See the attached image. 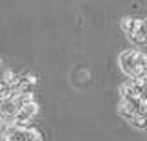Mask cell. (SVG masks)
Returning <instances> with one entry per match:
<instances>
[{
  "mask_svg": "<svg viewBox=\"0 0 147 141\" xmlns=\"http://www.w3.org/2000/svg\"><path fill=\"white\" fill-rule=\"evenodd\" d=\"M123 33L127 35V39L132 44H136V48H145L147 46V28H145V20L134 19V17H123L121 22Z\"/></svg>",
  "mask_w": 147,
  "mask_h": 141,
  "instance_id": "6da1fadb",
  "label": "cell"
},
{
  "mask_svg": "<svg viewBox=\"0 0 147 141\" xmlns=\"http://www.w3.org/2000/svg\"><path fill=\"white\" fill-rule=\"evenodd\" d=\"M138 53H140V49L129 48V49H125V51H121V53H119V57H118L119 70H121L131 81H140V64H138Z\"/></svg>",
  "mask_w": 147,
  "mask_h": 141,
  "instance_id": "7a4b0ae2",
  "label": "cell"
},
{
  "mask_svg": "<svg viewBox=\"0 0 147 141\" xmlns=\"http://www.w3.org/2000/svg\"><path fill=\"white\" fill-rule=\"evenodd\" d=\"M37 112H39V104L35 101L26 104V106L18 108L17 112V117H15V125H22V126H30V123L33 121V117L37 116Z\"/></svg>",
  "mask_w": 147,
  "mask_h": 141,
  "instance_id": "3957f363",
  "label": "cell"
},
{
  "mask_svg": "<svg viewBox=\"0 0 147 141\" xmlns=\"http://www.w3.org/2000/svg\"><path fill=\"white\" fill-rule=\"evenodd\" d=\"M17 104H15V99H6V101H0V123L2 125H9V123H15V117H17Z\"/></svg>",
  "mask_w": 147,
  "mask_h": 141,
  "instance_id": "277c9868",
  "label": "cell"
},
{
  "mask_svg": "<svg viewBox=\"0 0 147 141\" xmlns=\"http://www.w3.org/2000/svg\"><path fill=\"white\" fill-rule=\"evenodd\" d=\"M20 81H22V74H18V72H15V70H6V72H4V81H2V83H6L9 88L15 92V95L18 94Z\"/></svg>",
  "mask_w": 147,
  "mask_h": 141,
  "instance_id": "5b68a950",
  "label": "cell"
},
{
  "mask_svg": "<svg viewBox=\"0 0 147 141\" xmlns=\"http://www.w3.org/2000/svg\"><path fill=\"white\" fill-rule=\"evenodd\" d=\"M37 84V77L31 74H22V81L18 86V94H33V88Z\"/></svg>",
  "mask_w": 147,
  "mask_h": 141,
  "instance_id": "8992f818",
  "label": "cell"
},
{
  "mask_svg": "<svg viewBox=\"0 0 147 141\" xmlns=\"http://www.w3.org/2000/svg\"><path fill=\"white\" fill-rule=\"evenodd\" d=\"M15 92L6 84V83H0V101H6V99H11Z\"/></svg>",
  "mask_w": 147,
  "mask_h": 141,
  "instance_id": "52a82bcc",
  "label": "cell"
},
{
  "mask_svg": "<svg viewBox=\"0 0 147 141\" xmlns=\"http://www.w3.org/2000/svg\"><path fill=\"white\" fill-rule=\"evenodd\" d=\"M0 64H2V59H0Z\"/></svg>",
  "mask_w": 147,
  "mask_h": 141,
  "instance_id": "ba28073f",
  "label": "cell"
}]
</instances>
